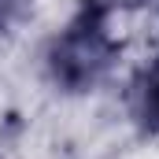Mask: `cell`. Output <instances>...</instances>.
Segmentation results:
<instances>
[{
  "mask_svg": "<svg viewBox=\"0 0 159 159\" xmlns=\"http://www.w3.org/2000/svg\"><path fill=\"white\" fill-rule=\"evenodd\" d=\"M119 56H122V41L111 34V19L78 4L70 22L48 37L41 63H44L48 81L59 93L81 96L107 81Z\"/></svg>",
  "mask_w": 159,
  "mask_h": 159,
  "instance_id": "1",
  "label": "cell"
},
{
  "mask_svg": "<svg viewBox=\"0 0 159 159\" xmlns=\"http://www.w3.org/2000/svg\"><path fill=\"white\" fill-rule=\"evenodd\" d=\"M129 119L141 133L159 137V52L129 81Z\"/></svg>",
  "mask_w": 159,
  "mask_h": 159,
  "instance_id": "2",
  "label": "cell"
},
{
  "mask_svg": "<svg viewBox=\"0 0 159 159\" xmlns=\"http://www.w3.org/2000/svg\"><path fill=\"white\" fill-rule=\"evenodd\" d=\"M37 0H0V37H7L15 26H22V19L34 11Z\"/></svg>",
  "mask_w": 159,
  "mask_h": 159,
  "instance_id": "3",
  "label": "cell"
},
{
  "mask_svg": "<svg viewBox=\"0 0 159 159\" xmlns=\"http://www.w3.org/2000/svg\"><path fill=\"white\" fill-rule=\"evenodd\" d=\"M81 7H93V11H100V15H119V11H137V7H144L148 0H78Z\"/></svg>",
  "mask_w": 159,
  "mask_h": 159,
  "instance_id": "4",
  "label": "cell"
},
{
  "mask_svg": "<svg viewBox=\"0 0 159 159\" xmlns=\"http://www.w3.org/2000/svg\"><path fill=\"white\" fill-rule=\"evenodd\" d=\"M156 4H159V0H156Z\"/></svg>",
  "mask_w": 159,
  "mask_h": 159,
  "instance_id": "5",
  "label": "cell"
}]
</instances>
